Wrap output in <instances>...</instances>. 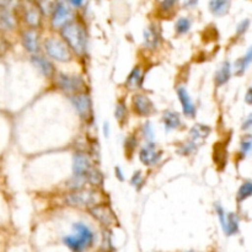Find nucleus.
<instances>
[{
    "label": "nucleus",
    "mask_w": 252,
    "mask_h": 252,
    "mask_svg": "<svg viewBox=\"0 0 252 252\" xmlns=\"http://www.w3.org/2000/svg\"><path fill=\"white\" fill-rule=\"evenodd\" d=\"M73 234L63 238V244L71 252H86L90 250L95 244V233L89 225L83 221L74 223Z\"/></svg>",
    "instance_id": "obj_1"
},
{
    "label": "nucleus",
    "mask_w": 252,
    "mask_h": 252,
    "mask_svg": "<svg viewBox=\"0 0 252 252\" xmlns=\"http://www.w3.org/2000/svg\"><path fill=\"white\" fill-rule=\"evenodd\" d=\"M61 34L69 48L78 56H83L88 46V34L78 21H69L61 29Z\"/></svg>",
    "instance_id": "obj_2"
},
{
    "label": "nucleus",
    "mask_w": 252,
    "mask_h": 252,
    "mask_svg": "<svg viewBox=\"0 0 252 252\" xmlns=\"http://www.w3.org/2000/svg\"><path fill=\"white\" fill-rule=\"evenodd\" d=\"M97 201V194L89 189H76L73 193L65 197V203L70 207H78V208H90L95 206Z\"/></svg>",
    "instance_id": "obj_3"
},
{
    "label": "nucleus",
    "mask_w": 252,
    "mask_h": 252,
    "mask_svg": "<svg viewBox=\"0 0 252 252\" xmlns=\"http://www.w3.org/2000/svg\"><path fill=\"white\" fill-rule=\"evenodd\" d=\"M44 49L48 53L49 57L58 62H65L70 61V51L68 48V44L62 42L61 39L57 38H48L44 41Z\"/></svg>",
    "instance_id": "obj_4"
},
{
    "label": "nucleus",
    "mask_w": 252,
    "mask_h": 252,
    "mask_svg": "<svg viewBox=\"0 0 252 252\" xmlns=\"http://www.w3.org/2000/svg\"><path fill=\"white\" fill-rule=\"evenodd\" d=\"M73 11L68 0H58L54 6L53 15H52V26L54 29H62L65 24L71 21Z\"/></svg>",
    "instance_id": "obj_5"
},
{
    "label": "nucleus",
    "mask_w": 252,
    "mask_h": 252,
    "mask_svg": "<svg viewBox=\"0 0 252 252\" xmlns=\"http://www.w3.org/2000/svg\"><path fill=\"white\" fill-rule=\"evenodd\" d=\"M57 85L59 86L61 90H63L66 94H80L85 84L80 76H71L65 75V74H58L57 78Z\"/></svg>",
    "instance_id": "obj_6"
},
{
    "label": "nucleus",
    "mask_w": 252,
    "mask_h": 252,
    "mask_svg": "<svg viewBox=\"0 0 252 252\" xmlns=\"http://www.w3.org/2000/svg\"><path fill=\"white\" fill-rule=\"evenodd\" d=\"M89 212H90L93 218H95L101 225L106 226V228H110L116 223L115 214L105 204H95V206L89 208Z\"/></svg>",
    "instance_id": "obj_7"
},
{
    "label": "nucleus",
    "mask_w": 252,
    "mask_h": 252,
    "mask_svg": "<svg viewBox=\"0 0 252 252\" xmlns=\"http://www.w3.org/2000/svg\"><path fill=\"white\" fill-rule=\"evenodd\" d=\"M133 108L140 117H148L155 112L154 103L148 96L142 95V94H138L133 97Z\"/></svg>",
    "instance_id": "obj_8"
},
{
    "label": "nucleus",
    "mask_w": 252,
    "mask_h": 252,
    "mask_svg": "<svg viewBox=\"0 0 252 252\" xmlns=\"http://www.w3.org/2000/svg\"><path fill=\"white\" fill-rule=\"evenodd\" d=\"M93 169V165H91L90 159L86 154H83V153H76L74 155L73 159V172L74 176L79 177H85L86 175L89 174V171Z\"/></svg>",
    "instance_id": "obj_9"
},
{
    "label": "nucleus",
    "mask_w": 252,
    "mask_h": 252,
    "mask_svg": "<svg viewBox=\"0 0 252 252\" xmlns=\"http://www.w3.org/2000/svg\"><path fill=\"white\" fill-rule=\"evenodd\" d=\"M71 103L75 107L76 112L79 113L81 118H89L91 115V101L90 97L85 94H76L71 96Z\"/></svg>",
    "instance_id": "obj_10"
},
{
    "label": "nucleus",
    "mask_w": 252,
    "mask_h": 252,
    "mask_svg": "<svg viewBox=\"0 0 252 252\" xmlns=\"http://www.w3.org/2000/svg\"><path fill=\"white\" fill-rule=\"evenodd\" d=\"M139 159L145 166H154L161 159V152H158L155 144L149 143L140 150Z\"/></svg>",
    "instance_id": "obj_11"
},
{
    "label": "nucleus",
    "mask_w": 252,
    "mask_h": 252,
    "mask_svg": "<svg viewBox=\"0 0 252 252\" xmlns=\"http://www.w3.org/2000/svg\"><path fill=\"white\" fill-rule=\"evenodd\" d=\"M177 96H179V100L180 102H181L182 111H184L185 115H186L187 117H194V115H196V107H194L193 102H192L186 88H184V86L177 88Z\"/></svg>",
    "instance_id": "obj_12"
},
{
    "label": "nucleus",
    "mask_w": 252,
    "mask_h": 252,
    "mask_svg": "<svg viewBox=\"0 0 252 252\" xmlns=\"http://www.w3.org/2000/svg\"><path fill=\"white\" fill-rule=\"evenodd\" d=\"M143 37H144V46L147 47L148 49L155 51V49L159 47L160 33H159V31H158V29L155 26H153V25L148 26L147 29L144 30Z\"/></svg>",
    "instance_id": "obj_13"
},
{
    "label": "nucleus",
    "mask_w": 252,
    "mask_h": 252,
    "mask_svg": "<svg viewBox=\"0 0 252 252\" xmlns=\"http://www.w3.org/2000/svg\"><path fill=\"white\" fill-rule=\"evenodd\" d=\"M31 62L44 76H47V78H52V76L54 75L53 64H52L48 59L44 58L43 56H36V54H34V56H32Z\"/></svg>",
    "instance_id": "obj_14"
},
{
    "label": "nucleus",
    "mask_w": 252,
    "mask_h": 252,
    "mask_svg": "<svg viewBox=\"0 0 252 252\" xmlns=\"http://www.w3.org/2000/svg\"><path fill=\"white\" fill-rule=\"evenodd\" d=\"M22 44H24L25 49L30 53L34 54L37 51H38V37H37V33L32 30L30 31L24 32L22 34Z\"/></svg>",
    "instance_id": "obj_15"
},
{
    "label": "nucleus",
    "mask_w": 252,
    "mask_h": 252,
    "mask_svg": "<svg viewBox=\"0 0 252 252\" xmlns=\"http://www.w3.org/2000/svg\"><path fill=\"white\" fill-rule=\"evenodd\" d=\"M209 134H211V128L204 125H196L189 130V135H191V139L194 144L203 142L204 139L208 138Z\"/></svg>",
    "instance_id": "obj_16"
},
{
    "label": "nucleus",
    "mask_w": 252,
    "mask_h": 252,
    "mask_svg": "<svg viewBox=\"0 0 252 252\" xmlns=\"http://www.w3.org/2000/svg\"><path fill=\"white\" fill-rule=\"evenodd\" d=\"M224 234L226 236H233L239 231V217L235 213L226 214V220L223 228Z\"/></svg>",
    "instance_id": "obj_17"
},
{
    "label": "nucleus",
    "mask_w": 252,
    "mask_h": 252,
    "mask_svg": "<svg viewBox=\"0 0 252 252\" xmlns=\"http://www.w3.org/2000/svg\"><path fill=\"white\" fill-rule=\"evenodd\" d=\"M230 9V0H211L209 10L216 16H224Z\"/></svg>",
    "instance_id": "obj_18"
},
{
    "label": "nucleus",
    "mask_w": 252,
    "mask_h": 252,
    "mask_svg": "<svg viewBox=\"0 0 252 252\" xmlns=\"http://www.w3.org/2000/svg\"><path fill=\"white\" fill-rule=\"evenodd\" d=\"M162 121H164L165 129L169 132V130H174L176 128H179L181 126V118L180 115L175 111H166L162 116Z\"/></svg>",
    "instance_id": "obj_19"
},
{
    "label": "nucleus",
    "mask_w": 252,
    "mask_h": 252,
    "mask_svg": "<svg viewBox=\"0 0 252 252\" xmlns=\"http://www.w3.org/2000/svg\"><path fill=\"white\" fill-rule=\"evenodd\" d=\"M142 85V69L140 66H134L126 80V88L129 90H135Z\"/></svg>",
    "instance_id": "obj_20"
},
{
    "label": "nucleus",
    "mask_w": 252,
    "mask_h": 252,
    "mask_svg": "<svg viewBox=\"0 0 252 252\" xmlns=\"http://www.w3.org/2000/svg\"><path fill=\"white\" fill-rule=\"evenodd\" d=\"M230 76H231V65L229 62H225V63H223V65L220 66V69L216 73V78H214L216 85L223 86L224 84L228 83Z\"/></svg>",
    "instance_id": "obj_21"
},
{
    "label": "nucleus",
    "mask_w": 252,
    "mask_h": 252,
    "mask_svg": "<svg viewBox=\"0 0 252 252\" xmlns=\"http://www.w3.org/2000/svg\"><path fill=\"white\" fill-rule=\"evenodd\" d=\"M39 20H41V15H39V9L36 6H30L25 11V21L27 25L31 27H37L39 25Z\"/></svg>",
    "instance_id": "obj_22"
},
{
    "label": "nucleus",
    "mask_w": 252,
    "mask_h": 252,
    "mask_svg": "<svg viewBox=\"0 0 252 252\" xmlns=\"http://www.w3.org/2000/svg\"><path fill=\"white\" fill-rule=\"evenodd\" d=\"M252 63V46L248 49V52L245 53V56L243 58L238 59L235 63V70L238 75H241L244 71L248 69V66Z\"/></svg>",
    "instance_id": "obj_23"
},
{
    "label": "nucleus",
    "mask_w": 252,
    "mask_h": 252,
    "mask_svg": "<svg viewBox=\"0 0 252 252\" xmlns=\"http://www.w3.org/2000/svg\"><path fill=\"white\" fill-rule=\"evenodd\" d=\"M15 26V19L12 16L11 11L6 9H2L0 11V27L5 30H11Z\"/></svg>",
    "instance_id": "obj_24"
},
{
    "label": "nucleus",
    "mask_w": 252,
    "mask_h": 252,
    "mask_svg": "<svg viewBox=\"0 0 252 252\" xmlns=\"http://www.w3.org/2000/svg\"><path fill=\"white\" fill-rule=\"evenodd\" d=\"M252 196V182L246 181L240 186L238 191V201L243 202Z\"/></svg>",
    "instance_id": "obj_25"
},
{
    "label": "nucleus",
    "mask_w": 252,
    "mask_h": 252,
    "mask_svg": "<svg viewBox=\"0 0 252 252\" xmlns=\"http://www.w3.org/2000/svg\"><path fill=\"white\" fill-rule=\"evenodd\" d=\"M175 29H176V32L179 34L187 33L189 31V29H191V20L189 17H180L176 21Z\"/></svg>",
    "instance_id": "obj_26"
},
{
    "label": "nucleus",
    "mask_w": 252,
    "mask_h": 252,
    "mask_svg": "<svg viewBox=\"0 0 252 252\" xmlns=\"http://www.w3.org/2000/svg\"><path fill=\"white\" fill-rule=\"evenodd\" d=\"M115 117L120 123H123L126 121V118H127V107H126V103L123 100L118 101L117 105H116Z\"/></svg>",
    "instance_id": "obj_27"
},
{
    "label": "nucleus",
    "mask_w": 252,
    "mask_h": 252,
    "mask_svg": "<svg viewBox=\"0 0 252 252\" xmlns=\"http://www.w3.org/2000/svg\"><path fill=\"white\" fill-rule=\"evenodd\" d=\"M86 180H88L89 184L94 185V186H100V185L102 184V175H101V172L98 171V170L93 167V169L89 171V174L86 175Z\"/></svg>",
    "instance_id": "obj_28"
},
{
    "label": "nucleus",
    "mask_w": 252,
    "mask_h": 252,
    "mask_svg": "<svg viewBox=\"0 0 252 252\" xmlns=\"http://www.w3.org/2000/svg\"><path fill=\"white\" fill-rule=\"evenodd\" d=\"M240 149H241V153H243L244 155L251 154L252 153V135H246V137L241 140Z\"/></svg>",
    "instance_id": "obj_29"
},
{
    "label": "nucleus",
    "mask_w": 252,
    "mask_h": 252,
    "mask_svg": "<svg viewBox=\"0 0 252 252\" xmlns=\"http://www.w3.org/2000/svg\"><path fill=\"white\" fill-rule=\"evenodd\" d=\"M143 184H144V179H143L142 172L140 171L134 172V175H133L132 179H130V185L139 191V189L143 187Z\"/></svg>",
    "instance_id": "obj_30"
},
{
    "label": "nucleus",
    "mask_w": 252,
    "mask_h": 252,
    "mask_svg": "<svg viewBox=\"0 0 252 252\" xmlns=\"http://www.w3.org/2000/svg\"><path fill=\"white\" fill-rule=\"evenodd\" d=\"M177 1H179V0H162L161 4H160V10H161L162 12L171 11V10L176 6Z\"/></svg>",
    "instance_id": "obj_31"
},
{
    "label": "nucleus",
    "mask_w": 252,
    "mask_h": 252,
    "mask_svg": "<svg viewBox=\"0 0 252 252\" xmlns=\"http://www.w3.org/2000/svg\"><path fill=\"white\" fill-rule=\"evenodd\" d=\"M249 27H250V20H243V21L238 25V27H236V34H239V36H240V34H244L248 31Z\"/></svg>",
    "instance_id": "obj_32"
},
{
    "label": "nucleus",
    "mask_w": 252,
    "mask_h": 252,
    "mask_svg": "<svg viewBox=\"0 0 252 252\" xmlns=\"http://www.w3.org/2000/svg\"><path fill=\"white\" fill-rule=\"evenodd\" d=\"M143 134H144L145 139L152 142L154 139V132H153V127L150 123H145L144 127H143Z\"/></svg>",
    "instance_id": "obj_33"
},
{
    "label": "nucleus",
    "mask_w": 252,
    "mask_h": 252,
    "mask_svg": "<svg viewBox=\"0 0 252 252\" xmlns=\"http://www.w3.org/2000/svg\"><path fill=\"white\" fill-rule=\"evenodd\" d=\"M196 145L197 144H194V143L191 140V142L187 143V144H185L184 147H182L181 149H180V153H181L182 155L191 154V153H193L194 150H196Z\"/></svg>",
    "instance_id": "obj_34"
},
{
    "label": "nucleus",
    "mask_w": 252,
    "mask_h": 252,
    "mask_svg": "<svg viewBox=\"0 0 252 252\" xmlns=\"http://www.w3.org/2000/svg\"><path fill=\"white\" fill-rule=\"evenodd\" d=\"M135 145H137V140L133 137H129L128 139H126V149H127V152L129 154L133 153V150L135 149Z\"/></svg>",
    "instance_id": "obj_35"
},
{
    "label": "nucleus",
    "mask_w": 252,
    "mask_h": 252,
    "mask_svg": "<svg viewBox=\"0 0 252 252\" xmlns=\"http://www.w3.org/2000/svg\"><path fill=\"white\" fill-rule=\"evenodd\" d=\"M250 128H252V113H250V115L248 116V118H246L243 123L244 130H248V129H250Z\"/></svg>",
    "instance_id": "obj_36"
},
{
    "label": "nucleus",
    "mask_w": 252,
    "mask_h": 252,
    "mask_svg": "<svg viewBox=\"0 0 252 252\" xmlns=\"http://www.w3.org/2000/svg\"><path fill=\"white\" fill-rule=\"evenodd\" d=\"M84 2H85V0H69V4L74 7H78V9L83 6Z\"/></svg>",
    "instance_id": "obj_37"
},
{
    "label": "nucleus",
    "mask_w": 252,
    "mask_h": 252,
    "mask_svg": "<svg viewBox=\"0 0 252 252\" xmlns=\"http://www.w3.org/2000/svg\"><path fill=\"white\" fill-rule=\"evenodd\" d=\"M245 102L248 103V105H252V88H250L248 91H246Z\"/></svg>",
    "instance_id": "obj_38"
},
{
    "label": "nucleus",
    "mask_w": 252,
    "mask_h": 252,
    "mask_svg": "<svg viewBox=\"0 0 252 252\" xmlns=\"http://www.w3.org/2000/svg\"><path fill=\"white\" fill-rule=\"evenodd\" d=\"M115 172H116V177H117L120 181H125V176H123V172L122 170H121V167H116Z\"/></svg>",
    "instance_id": "obj_39"
},
{
    "label": "nucleus",
    "mask_w": 252,
    "mask_h": 252,
    "mask_svg": "<svg viewBox=\"0 0 252 252\" xmlns=\"http://www.w3.org/2000/svg\"><path fill=\"white\" fill-rule=\"evenodd\" d=\"M103 135H105L106 138L110 137V125H108L107 122L103 123Z\"/></svg>",
    "instance_id": "obj_40"
},
{
    "label": "nucleus",
    "mask_w": 252,
    "mask_h": 252,
    "mask_svg": "<svg viewBox=\"0 0 252 252\" xmlns=\"http://www.w3.org/2000/svg\"><path fill=\"white\" fill-rule=\"evenodd\" d=\"M198 0H187V6H196Z\"/></svg>",
    "instance_id": "obj_41"
},
{
    "label": "nucleus",
    "mask_w": 252,
    "mask_h": 252,
    "mask_svg": "<svg viewBox=\"0 0 252 252\" xmlns=\"http://www.w3.org/2000/svg\"><path fill=\"white\" fill-rule=\"evenodd\" d=\"M6 2H7V0H0V7H4Z\"/></svg>",
    "instance_id": "obj_42"
},
{
    "label": "nucleus",
    "mask_w": 252,
    "mask_h": 252,
    "mask_svg": "<svg viewBox=\"0 0 252 252\" xmlns=\"http://www.w3.org/2000/svg\"><path fill=\"white\" fill-rule=\"evenodd\" d=\"M186 252H194V251H186Z\"/></svg>",
    "instance_id": "obj_43"
}]
</instances>
